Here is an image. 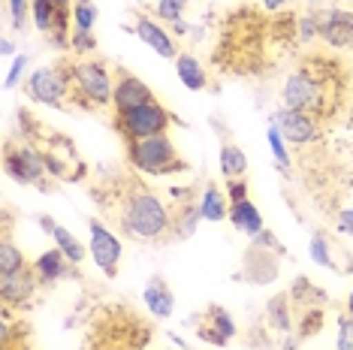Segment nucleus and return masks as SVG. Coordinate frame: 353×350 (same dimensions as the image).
<instances>
[{"label":"nucleus","mask_w":353,"mask_h":350,"mask_svg":"<svg viewBox=\"0 0 353 350\" xmlns=\"http://www.w3.org/2000/svg\"><path fill=\"white\" fill-rule=\"evenodd\" d=\"M3 166L10 172L12 181L25 187H39V190H49L52 187V172L49 163H46V151H39L34 142H19V145H6L3 151Z\"/></svg>","instance_id":"obj_7"},{"label":"nucleus","mask_w":353,"mask_h":350,"mask_svg":"<svg viewBox=\"0 0 353 350\" xmlns=\"http://www.w3.org/2000/svg\"><path fill=\"white\" fill-rule=\"evenodd\" d=\"M157 15L166 28H172V37H184L188 25H184V10H188V0H154Z\"/></svg>","instance_id":"obj_24"},{"label":"nucleus","mask_w":353,"mask_h":350,"mask_svg":"<svg viewBox=\"0 0 353 350\" xmlns=\"http://www.w3.org/2000/svg\"><path fill=\"white\" fill-rule=\"evenodd\" d=\"M97 6L94 0H73V28L79 30H94L97 25Z\"/></svg>","instance_id":"obj_28"},{"label":"nucleus","mask_w":353,"mask_h":350,"mask_svg":"<svg viewBox=\"0 0 353 350\" xmlns=\"http://www.w3.org/2000/svg\"><path fill=\"white\" fill-rule=\"evenodd\" d=\"M266 139H269V148H272V157H275V163L281 166V169H287V166H290V151H287V139L281 136V130H278L275 124L269 127Z\"/></svg>","instance_id":"obj_29"},{"label":"nucleus","mask_w":353,"mask_h":350,"mask_svg":"<svg viewBox=\"0 0 353 350\" xmlns=\"http://www.w3.org/2000/svg\"><path fill=\"white\" fill-rule=\"evenodd\" d=\"M34 272L39 278V287H54L58 281H63V278L73 275L76 266L67 257H63L58 248H52V251H43L34 260Z\"/></svg>","instance_id":"obj_17"},{"label":"nucleus","mask_w":353,"mask_h":350,"mask_svg":"<svg viewBox=\"0 0 353 350\" xmlns=\"http://www.w3.org/2000/svg\"><path fill=\"white\" fill-rule=\"evenodd\" d=\"M21 266H28V260H25V254H21V248H15V242L10 236V224H6L3 238H0V278L19 272Z\"/></svg>","instance_id":"obj_25"},{"label":"nucleus","mask_w":353,"mask_h":350,"mask_svg":"<svg viewBox=\"0 0 353 350\" xmlns=\"http://www.w3.org/2000/svg\"><path fill=\"white\" fill-rule=\"evenodd\" d=\"M112 94H115V73L100 58L73 61L70 70V103L85 112H103L112 109Z\"/></svg>","instance_id":"obj_4"},{"label":"nucleus","mask_w":353,"mask_h":350,"mask_svg":"<svg viewBox=\"0 0 353 350\" xmlns=\"http://www.w3.org/2000/svg\"><path fill=\"white\" fill-rule=\"evenodd\" d=\"M133 34L139 37L142 43L148 45V49H154V54H160V58H166V61H175L181 54L179 52V43H175V37L166 30V25H160V21L148 19V15H139V19H136Z\"/></svg>","instance_id":"obj_15"},{"label":"nucleus","mask_w":353,"mask_h":350,"mask_svg":"<svg viewBox=\"0 0 353 350\" xmlns=\"http://www.w3.org/2000/svg\"><path fill=\"white\" fill-rule=\"evenodd\" d=\"M28 63H30V54H15V61H12L10 73H6V82H3V88H6V91H12V88L21 82V76H25Z\"/></svg>","instance_id":"obj_33"},{"label":"nucleus","mask_w":353,"mask_h":350,"mask_svg":"<svg viewBox=\"0 0 353 350\" xmlns=\"http://www.w3.org/2000/svg\"><path fill=\"white\" fill-rule=\"evenodd\" d=\"M266 320H269L272 329H278V332H290L293 329V296L290 293H278V296L269 299Z\"/></svg>","instance_id":"obj_22"},{"label":"nucleus","mask_w":353,"mask_h":350,"mask_svg":"<svg viewBox=\"0 0 353 350\" xmlns=\"http://www.w3.org/2000/svg\"><path fill=\"white\" fill-rule=\"evenodd\" d=\"M88 254H91L94 266L100 269L106 278H115L121 269V257H124V245L103 220L91 218L88 220Z\"/></svg>","instance_id":"obj_9"},{"label":"nucleus","mask_w":353,"mask_h":350,"mask_svg":"<svg viewBox=\"0 0 353 350\" xmlns=\"http://www.w3.org/2000/svg\"><path fill=\"white\" fill-rule=\"evenodd\" d=\"M30 6H34V0H6V10H10V21L15 30H25V21L30 15Z\"/></svg>","instance_id":"obj_31"},{"label":"nucleus","mask_w":353,"mask_h":350,"mask_svg":"<svg viewBox=\"0 0 353 350\" xmlns=\"http://www.w3.org/2000/svg\"><path fill=\"white\" fill-rule=\"evenodd\" d=\"M70 70H73V61L61 58L54 63H46V67H37L34 73L28 76V97L39 103V106H52V109H67L70 100Z\"/></svg>","instance_id":"obj_6"},{"label":"nucleus","mask_w":353,"mask_h":350,"mask_svg":"<svg viewBox=\"0 0 353 350\" xmlns=\"http://www.w3.org/2000/svg\"><path fill=\"white\" fill-rule=\"evenodd\" d=\"M157 100L154 91L142 82L136 73H130V70H115V94H112V115H124L130 112V109L142 106V103H151Z\"/></svg>","instance_id":"obj_10"},{"label":"nucleus","mask_w":353,"mask_h":350,"mask_svg":"<svg viewBox=\"0 0 353 350\" xmlns=\"http://www.w3.org/2000/svg\"><path fill=\"white\" fill-rule=\"evenodd\" d=\"M320 39H326L332 49H350L353 45V12L347 10H323L317 12Z\"/></svg>","instance_id":"obj_14"},{"label":"nucleus","mask_w":353,"mask_h":350,"mask_svg":"<svg viewBox=\"0 0 353 350\" xmlns=\"http://www.w3.org/2000/svg\"><path fill=\"white\" fill-rule=\"evenodd\" d=\"M347 314H353V287H350V296H347Z\"/></svg>","instance_id":"obj_40"},{"label":"nucleus","mask_w":353,"mask_h":350,"mask_svg":"<svg viewBox=\"0 0 353 350\" xmlns=\"http://www.w3.org/2000/svg\"><path fill=\"white\" fill-rule=\"evenodd\" d=\"M175 73H179L181 85L188 88V91H203V88L208 85V76H205L203 63H199L190 52H181L179 58H175Z\"/></svg>","instance_id":"obj_21"},{"label":"nucleus","mask_w":353,"mask_h":350,"mask_svg":"<svg viewBox=\"0 0 353 350\" xmlns=\"http://www.w3.org/2000/svg\"><path fill=\"white\" fill-rule=\"evenodd\" d=\"M308 257H311V262H317V266H323V269H339V262H335V257H332V248H329V238L323 233L311 236Z\"/></svg>","instance_id":"obj_27"},{"label":"nucleus","mask_w":353,"mask_h":350,"mask_svg":"<svg viewBox=\"0 0 353 350\" xmlns=\"http://www.w3.org/2000/svg\"><path fill=\"white\" fill-rule=\"evenodd\" d=\"M39 290V278L34 272V262L21 266L19 272L0 278V296H3V308H21L34 299V293Z\"/></svg>","instance_id":"obj_13"},{"label":"nucleus","mask_w":353,"mask_h":350,"mask_svg":"<svg viewBox=\"0 0 353 350\" xmlns=\"http://www.w3.org/2000/svg\"><path fill=\"white\" fill-rule=\"evenodd\" d=\"M170 124H172V115L160 100L142 103V106L130 109V112L112 118V127H115V133H121L124 142H136V139H148V136H160V133H170Z\"/></svg>","instance_id":"obj_8"},{"label":"nucleus","mask_w":353,"mask_h":350,"mask_svg":"<svg viewBox=\"0 0 353 350\" xmlns=\"http://www.w3.org/2000/svg\"><path fill=\"white\" fill-rule=\"evenodd\" d=\"M272 124L278 127L281 136L290 142V145H308V142H314L320 136V121L308 112H299V109L281 106L278 112L272 115Z\"/></svg>","instance_id":"obj_11"},{"label":"nucleus","mask_w":353,"mask_h":350,"mask_svg":"<svg viewBox=\"0 0 353 350\" xmlns=\"http://www.w3.org/2000/svg\"><path fill=\"white\" fill-rule=\"evenodd\" d=\"M151 323L130 305H103L91 314L82 350H148Z\"/></svg>","instance_id":"obj_3"},{"label":"nucleus","mask_w":353,"mask_h":350,"mask_svg":"<svg viewBox=\"0 0 353 350\" xmlns=\"http://www.w3.org/2000/svg\"><path fill=\"white\" fill-rule=\"evenodd\" d=\"M39 227H43V233H54V229H58V224H54V218H49V214H43V218H39Z\"/></svg>","instance_id":"obj_36"},{"label":"nucleus","mask_w":353,"mask_h":350,"mask_svg":"<svg viewBox=\"0 0 353 350\" xmlns=\"http://www.w3.org/2000/svg\"><path fill=\"white\" fill-rule=\"evenodd\" d=\"M227 200H230V205L232 203H242V200H251V196H248V178L227 181Z\"/></svg>","instance_id":"obj_34"},{"label":"nucleus","mask_w":353,"mask_h":350,"mask_svg":"<svg viewBox=\"0 0 353 350\" xmlns=\"http://www.w3.org/2000/svg\"><path fill=\"white\" fill-rule=\"evenodd\" d=\"M115 218L124 236L136 242H163L170 238L172 209L154 190H148L136 175L115 185Z\"/></svg>","instance_id":"obj_1"},{"label":"nucleus","mask_w":353,"mask_h":350,"mask_svg":"<svg viewBox=\"0 0 353 350\" xmlns=\"http://www.w3.org/2000/svg\"><path fill=\"white\" fill-rule=\"evenodd\" d=\"M52 242H54V248H58L63 257L73 262V266H79V262L88 257V248H85L82 242H79L73 233H70L67 227H58V229H54V233H52Z\"/></svg>","instance_id":"obj_26"},{"label":"nucleus","mask_w":353,"mask_h":350,"mask_svg":"<svg viewBox=\"0 0 353 350\" xmlns=\"http://www.w3.org/2000/svg\"><path fill=\"white\" fill-rule=\"evenodd\" d=\"M248 172V154L242 151L239 142H223L221 145V175L227 181L232 178H245Z\"/></svg>","instance_id":"obj_23"},{"label":"nucleus","mask_w":353,"mask_h":350,"mask_svg":"<svg viewBox=\"0 0 353 350\" xmlns=\"http://www.w3.org/2000/svg\"><path fill=\"white\" fill-rule=\"evenodd\" d=\"M194 329L196 336L208 341V344L227 347L232 338H236V320L230 317V311L223 305H208L203 314L194 317Z\"/></svg>","instance_id":"obj_12"},{"label":"nucleus","mask_w":353,"mask_h":350,"mask_svg":"<svg viewBox=\"0 0 353 350\" xmlns=\"http://www.w3.org/2000/svg\"><path fill=\"white\" fill-rule=\"evenodd\" d=\"M142 302L151 311L154 320H170L172 311H175V296H172V287L166 284L163 275H154L148 278V284L142 287Z\"/></svg>","instance_id":"obj_16"},{"label":"nucleus","mask_w":353,"mask_h":350,"mask_svg":"<svg viewBox=\"0 0 353 350\" xmlns=\"http://www.w3.org/2000/svg\"><path fill=\"white\" fill-rule=\"evenodd\" d=\"M230 224L239 229V233L245 236H260L263 229H266V224H263V214L260 209L251 203V200H242V203H232L230 205Z\"/></svg>","instance_id":"obj_20"},{"label":"nucleus","mask_w":353,"mask_h":350,"mask_svg":"<svg viewBox=\"0 0 353 350\" xmlns=\"http://www.w3.org/2000/svg\"><path fill=\"white\" fill-rule=\"evenodd\" d=\"M0 52H3V58H12V54H15V45H12L10 37H3V43H0Z\"/></svg>","instance_id":"obj_37"},{"label":"nucleus","mask_w":353,"mask_h":350,"mask_svg":"<svg viewBox=\"0 0 353 350\" xmlns=\"http://www.w3.org/2000/svg\"><path fill=\"white\" fill-rule=\"evenodd\" d=\"M70 52L73 54H94L97 52V37H94V30L73 28V34H70Z\"/></svg>","instance_id":"obj_30"},{"label":"nucleus","mask_w":353,"mask_h":350,"mask_svg":"<svg viewBox=\"0 0 353 350\" xmlns=\"http://www.w3.org/2000/svg\"><path fill=\"white\" fill-rule=\"evenodd\" d=\"M335 82H341V67L335 61L308 58L293 76H287L281 88V106L299 109V112L314 115L317 121H326L332 109L339 106L341 94H332Z\"/></svg>","instance_id":"obj_2"},{"label":"nucleus","mask_w":353,"mask_h":350,"mask_svg":"<svg viewBox=\"0 0 353 350\" xmlns=\"http://www.w3.org/2000/svg\"><path fill=\"white\" fill-rule=\"evenodd\" d=\"M290 0H263V6H266L269 12H275V10H281V6H287Z\"/></svg>","instance_id":"obj_38"},{"label":"nucleus","mask_w":353,"mask_h":350,"mask_svg":"<svg viewBox=\"0 0 353 350\" xmlns=\"http://www.w3.org/2000/svg\"><path fill=\"white\" fill-rule=\"evenodd\" d=\"M127 163L133 166V172L142 175H175L188 169V161L179 154L170 133L127 142Z\"/></svg>","instance_id":"obj_5"},{"label":"nucleus","mask_w":353,"mask_h":350,"mask_svg":"<svg viewBox=\"0 0 353 350\" xmlns=\"http://www.w3.org/2000/svg\"><path fill=\"white\" fill-rule=\"evenodd\" d=\"M58 6H67V10H73V0H54Z\"/></svg>","instance_id":"obj_39"},{"label":"nucleus","mask_w":353,"mask_h":350,"mask_svg":"<svg viewBox=\"0 0 353 350\" xmlns=\"http://www.w3.org/2000/svg\"><path fill=\"white\" fill-rule=\"evenodd\" d=\"M199 220H203V214H199V203L181 200V203H179V209L172 212L170 238H172V242H184V238H190V236L196 233Z\"/></svg>","instance_id":"obj_18"},{"label":"nucleus","mask_w":353,"mask_h":350,"mask_svg":"<svg viewBox=\"0 0 353 350\" xmlns=\"http://www.w3.org/2000/svg\"><path fill=\"white\" fill-rule=\"evenodd\" d=\"M335 229L353 236V209H341L339 214H335Z\"/></svg>","instance_id":"obj_35"},{"label":"nucleus","mask_w":353,"mask_h":350,"mask_svg":"<svg viewBox=\"0 0 353 350\" xmlns=\"http://www.w3.org/2000/svg\"><path fill=\"white\" fill-rule=\"evenodd\" d=\"M335 350H353V314L347 311L339 317V341H335Z\"/></svg>","instance_id":"obj_32"},{"label":"nucleus","mask_w":353,"mask_h":350,"mask_svg":"<svg viewBox=\"0 0 353 350\" xmlns=\"http://www.w3.org/2000/svg\"><path fill=\"white\" fill-rule=\"evenodd\" d=\"M199 214H203V220H212V224H218V220L230 218V200L227 194L214 185V181H205L203 194H199Z\"/></svg>","instance_id":"obj_19"}]
</instances>
